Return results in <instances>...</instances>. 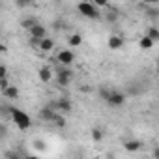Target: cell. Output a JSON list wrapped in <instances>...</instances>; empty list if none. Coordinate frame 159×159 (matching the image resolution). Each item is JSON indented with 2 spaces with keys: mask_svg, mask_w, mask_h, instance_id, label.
<instances>
[{
  "mask_svg": "<svg viewBox=\"0 0 159 159\" xmlns=\"http://www.w3.org/2000/svg\"><path fill=\"white\" fill-rule=\"evenodd\" d=\"M10 116H11V122L21 129V131H28L32 127V118L28 112L17 109V107H10Z\"/></svg>",
  "mask_w": 159,
  "mask_h": 159,
  "instance_id": "1",
  "label": "cell"
},
{
  "mask_svg": "<svg viewBox=\"0 0 159 159\" xmlns=\"http://www.w3.org/2000/svg\"><path fill=\"white\" fill-rule=\"evenodd\" d=\"M77 10H79V13H81L83 17L92 19V21H96V19L101 17V11H99L92 2H79V4H77Z\"/></svg>",
  "mask_w": 159,
  "mask_h": 159,
  "instance_id": "2",
  "label": "cell"
},
{
  "mask_svg": "<svg viewBox=\"0 0 159 159\" xmlns=\"http://www.w3.org/2000/svg\"><path fill=\"white\" fill-rule=\"evenodd\" d=\"M47 107H49V109H52V111H54V112H58V114L71 112V109H73V105H71V99H69V98H60V99H56V101H51Z\"/></svg>",
  "mask_w": 159,
  "mask_h": 159,
  "instance_id": "3",
  "label": "cell"
},
{
  "mask_svg": "<svg viewBox=\"0 0 159 159\" xmlns=\"http://www.w3.org/2000/svg\"><path fill=\"white\" fill-rule=\"evenodd\" d=\"M54 79H56V83H58L62 88H66V86H69L71 79H73V71H71L69 67H60V69L54 73Z\"/></svg>",
  "mask_w": 159,
  "mask_h": 159,
  "instance_id": "4",
  "label": "cell"
},
{
  "mask_svg": "<svg viewBox=\"0 0 159 159\" xmlns=\"http://www.w3.org/2000/svg\"><path fill=\"white\" fill-rule=\"evenodd\" d=\"M109 107H116V109H120V107H124L125 105V96L122 94V92H118V90H111V96L107 98V101H105Z\"/></svg>",
  "mask_w": 159,
  "mask_h": 159,
  "instance_id": "5",
  "label": "cell"
},
{
  "mask_svg": "<svg viewBox=\"0 0 159 159\" xmlns=\"http://www.w3.org/2000/svg\"><path fill=\"white\" fill-rule=\"evenodd\" d=\"M73 60H75V54H73L69 49H64V51H60V52L56 54V62H58L62 67H69V66L73 64Z\"/></svg>",
  "mask_w": 159,
  "mask_h": 159,
  "instance_id": "6",
  "label": "cell"
},
{
  "mask_svg": "<svg viewBox=\"0 0 159 159\" xmlns=\"http://www.w3.org/2000/svg\"><path fill=\"white\" fill-rule=\"evenodd\" d=\"M28 32H30V38H32V39H38V41H41L43 38H47V28H45L41 23H38V25H36L34 28H30Z\"/></svg>",
  "mask_w": 159,
  "mask_h": 159,
  "instance_id": "7",
  "label": "cell"
},
{
  "mask_svg": "<svg viewBox=\"0 0 159 159\" xmlns=\"http://www.w3.org/2000/svg\"><path fill=\"white\" fill-rule=\"evenodd\" d=\"M38 75H39V81H41V83H49L51 79L54 77V73H52V69H51V67H39Z\"/></svg>",
  "mask_w": 159,
  "mask_h": 159,
  "instance_id": "8",
  "label": "cell"
},
{
  "mask_svg": "<svg viewBox=\"0 0 159 159\" xmlns=\"http://www.w3.org/2000/svg\"><path fill=\"white\" fill-rule=\"evenodd\" d=\"M107 45H109V49L118 51V49H122V47H124V39H122L120 36H111V38H109V41H107Z\"/></svg>",
  "mask_w": 159,
  "mask_h": 159,
  "instance_id": "9",
  "label": "cell"
},
{
  "mask_svg": "<svg viewBox=\"0 0 159 159\" xmlns=\"http://www.w3.org/2000/svg\"><path fill=\"white\" fill-rule=\"evenodd\" d=\"M2 96L8 98V99H17V98H19V88L13 86V84H10L6 90H2Z\"/></svg>",
  "mask_w": 159,
  "mask_h": 159,
  "instance_id": "10",
  "label": "cell"
},
{
  "mask_svg": "<svg viewBox=\"0 0 159 159\" xmlns=\"http://www.w3.org/2000/svg\"><path fill=\"white\" fill-rule=\"evenodd\" d=\"M39 51H45V52H49V51H52L54 49V41L51 39V38H43L41 41H39V47H38Z\"/></svg>",
  "mask_w": 159,
  "mask_h": 159,
  "instance_id": "11",
  "label": "cell"
},
{
  "mask_svg": "<svg viewBox=\"0 0 159 159\" xmlns=\"http://www.w3.org/2000/svg\"><path fill=\"white\" fill-rule=\"evenodd\" d=\"M39 118H41L43 122H52V118H54V111L49 109V107H43V109L39 111Z\"/></svg>",
  "mask_w": 159,
  "mask_h": 159,
  "instance_id": "12",
  "label": "cell"
},
{
  "mask_svg": "<svg viewBox=\"0 0 159 159\" xmlns=\"http://www.w3.org/2000/svg\"><path fill=\"white\" fill-rule=\"evenodd\" d=\"M124 148L127 150V152H139V150H142V142L140 140H127L125 144H124Z\"/></svg>",
  "mask_w": 159,
  "mask_h": 159,
  "instance_id": "13",
  "label": "cell"
},
{
  "mask_svg": "<svg viewBox=\"0 0 159 159\" xmlns=\"http://www.w3.org/2000/svg\"><path fill=\"white\" fill-rule=\"evenodd\" d=\"M83 43V36L81 34H71L69 38H67V45L69 47H79Z\"/></svg>",
  "mask_w": 159,
  "mask_h": 159,
  "instance_id": "14",
  "label": "cell"
},
{
  "mask_svg": "<svg viewBox=\"0 0 159 159\" xmlns=\"http://www.w3.org/2000/svg\"><path fill=\"white\" fill-rule=\"evenodd\" d=\"M139 47H140L142 51H150V49L153 47V41H152L148 36H142V38L139 39Z\"/></svg>",
  "mask_w": 159,
  "mask_h": 159,
  "instance_id": "15",
  "label": "cell"
},
{
  "mask_svg": "<svg viewBox=\"0 0 159 159\" xmlns=\"http://www.w3.org/2000/svg\"><path fill=\"white\" fill-rule=\"evenodd\" d=\"M38 23H39L38 19L30 17V19H23V23H21V25H23V28H25V30H30V28H34V26H36Z\"/></svg>",
  "mask_w": 159,
  "mask_h": 159,
  "instance_id": "16",
  "label": "cell"
},
{
  "mask_svg": "<svg viewBox=\"0 0 159 159\" xmlns=\"http://www.w3.org/2000/svg\"><path fill=\"white\" fill-rule=\"evenodd\" d=\"M148 38H150V39L155 43V41L159 39V28H157V26H152V28L148 30Z\"/></svg>",
  "mask_w": 159,
  "mask_h": 159,
  "instance_id": "17",
  "label": "cell"
},
{
  "mask_svg": "<svg viewBox=\"0 0 159 159\" xmlns=\"http://www.w3.org/2000/svg\"><path fill=\"white\" fill-rule=\"evenodd\" d=\"M90 135H92V140H94V142H99V140L103 139V131L98 129V127H94V129L90 131Z\"/></svg>",
  "mask_w": 159,
  "mask_h": 159,
  "instance_id": "18",
  "label": "cell"
},
{
  "mask_svg": "<svg viewBox=\"0 0 159 159\" xmlns=\"http://www.w3.org/2000/svg\"><path fill=\"white\" fill-rule=\"evenodd\" d=\"M0 79H8V67L0 64Z\"/></svg>",
  "mask_w": 159,
  "mask_h": 159,
  "instance_id": "19",
  "label": "cell"
},
{
  "mask_svg": "<svg viewBox=\"0 0 159 159\" xmlns=\"http://www.w3.org/2000/svg\"><path fill=\"white\" fill-rule=\"evenodd\" d=\"M10 86V79H0V90H6Z\"/></svg>",
  "mask_w": 159,
  "mask_h": 159,
  "instance_id": "20",
  "label": "cell"
},
{
  "mask_svg": "<svg viewBox=\"0 0 159 159\" xmlns=\"http://www.w3.org/2000/svg\"><path fill=\"white\" fill-rule=\"evenodd\" d=\"M6 135H8V127L4 124H0V139H4Z\"/></svg>",
  "mask_w": 159,
  "mask_h": 159,
  "instance_id": "21",
  "label": "cell"
},
{
  "mask_svg": "<svg viewBox=\"0 0 159 159\" xmlns=\"http://www.w3.org/2000/svg\"><path fill=\"white\" fill-rule=\"evenodd\" d=\"M6 159H21V157H19L15 152H8V153H6Z\"/></svg>",
  "mask_w": 159,
  "mask_h": 159,
  "instance_id": "22",
  "label": "cell"
},
{
  "mask_svg": "<svg viewBox=\"0 0 159 159\" xmlns=\"http://www.w3.org/2000/svg\"><path fill=\"white\" fill-rule=\"evenodd\" d=\"M6 51H8V47H6V45H4V43H0V54H4V52H6Z\"/></svg>",
  "mask_w": 159,
  "mask_h": 159,
  "instance_id": "23",
  "label": "cell"
},
{
  "mask_svg": "<svg viewBox=\"0 0 159 159\" xmlns=\"http://www.w3.org/2000/svg\"><path fill=\"white\" fill-rule=\"evenodd\" d=\"M28 4H30V2H17L19 8H25V6H28Z\"/></svg>",
  "mask_w": 159,
  "mask_h": 159,
  "instance_id": "24",
  "label": "cell"
},
{
  "mask_svg": "<svg viewBox=\"0 0 159 159\" xmlns=\"http://www.w3.org/2000/svg\"><path fill=\"white\" fill-rule=\"evenodd\" d=\"M25 159H39V157H38V155H26Z\"/></svg>",
  "mask_w": 159,
  "mask_h": 159,
  "instance_id": "25",
  "label": "cell"
}]
</instances>
